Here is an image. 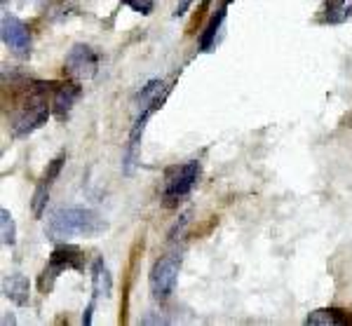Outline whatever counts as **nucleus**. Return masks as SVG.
<instances>
[{"label": "nucleus", "instance_id": "f3484780", "mask_svg": "<svg viewBox=\"0 0 352 326\" xmlns=\"http://www.w3.org/2000/svg\"><path fill=\"white\" fill-rule=\"evenodd\" d=\"M127 8H132L134 12H139V14H144V17H148L153 10H155V0H122Z\"/></svg>", "mask_w": 352, "mask_h": 326}, {"label": "nucleus", "instance_id": "423d86ee", "mask_svg": "<svg viewBox=\"0 0 352 326\" xmlns=\"http://www.w3.org/2000/svg\"><path fill=\"white\" fill-rule=\"evenodd\" d=\"M151 116H153V111L136 113V120H134L132 131H129V139H127V148H124V155H122L124 174H134V167H136V162H139L141 139H144V129H146V122L151 120Z\"/></svg>", "mask_w": 352, "mask_h": 326}, {"label": "nucleus", "instance_id": "0eeeda50", "mask_svg": "<svg viewBox=\"0 0 352 326\" xmlns=\"http://www.w3.org/2000/svg\"><path fill=\"white\" fill-rule=\"evenodd\" d=\"M82 89L76 80H66V83H56L52 89V113L59 120H66L71 116L76 101L80 99Z\"/></svg>", "mask_w": 352, "mask_h": 326}, {"label": "nucleus", "instance_id": "f03ea898", "mask_svg": "<svg viewBox=\"0 0 352 326\" xmlns=\"http://www.w3.org/2000/svg\"><path fill=\"white\" fill-rule=\"evenodd\" d=\"M202 176V164L197 160L184 164H174L164 171V183H162V204L164 207H179V202L184 197L190 195V191L197 186Z\"/></svg>", "mask_w": 352, "mask_h": 326}, {"label": "nucleus", "instance_id": "a211bd4d", "mask_svg": "<svg viewBox=\"0 0 352 326\" xmlns=\"http://www.w3.org/2000/svg\"><path fill=\"white\" fill-rule=\"evenodd\" d=\"M61 167H64V155L54 157L52 162H50V167L45 169V176H43V181H45V183H52V181L56 179V176H59Z\"/></svg>", "mask_w": 352, "mask_h": 326}, {"label": "nucleus", "instance_id": "aec40b11", "mask_svg": "<svg viewBox=\"0 0 352 326\" xmlns=\"http://www.w3.org/2000/svg\"><path fill=\"white\" fill-rule=\"evenodd\" d=\"M192 3V0H181L179 5H176V10H174V17H184L186 14V10H188V5Z\"/></svg>", "mask_w": 352, "mask_h": 326}, {"label": "nucleus", "instance_id": "f257e3e1", "mask_svg": "<svg viewBox=\"0 0 352 326\" xmlns=\"http://www.w3.org/2000/svg\"><path fill=\"white\" fill-rule=\"evenodd\" d=\"M109 230V223L96 211L85 207H61L50 216L47 237L68 239V237H99Z\"/></svg>", "mask_w": 352, "mask_h": 326}, {"label": "nucleus", "instance_id": "2eb2a0df", "mask_svg": "<svg viewBox=\"0 0 352 326\" xmlns=\"http://www.w3.org/2000/svg\"><path fill=\"white\" fill-rule=\"evenodd\" d=\"M0 235H3V244L5 247H14L16 242V228H14V219L8 209H0Z\"/></svg>", "mask_w": 352, "mask_h": 326}, {"label": "nucleus", "instance_id": "6ab92c4d", "mask_svg": "<svg viewBox=\"0 0 352 326\" xmlns=\"http://www.w3.org/2000/svg\"><path fill=\"white\" fill-rule=\"evenodd\" d=\"M92 312H94V301L89 303V305L85 307V312H82V324H85V326L92 324Z\"/></svg>", "mask_w": 352, "mask_h": 326}, {"label": "nucleus", "instance_id": "9d476101", "mask_svg": "<svg viewBox=\"0 0 352 326\" xmlns=\"http://www.w3.org/2000/svg\"><path fill=\"white\" fill-rule=\"evenodd\" d=\"M308 326H352V312L340 307H322L308 314Z\"/></svg>", "mask_w": 352, "mask_h": 326}, {"label": "nucleus", "instance_id": "f8f14e48", "mask_svg": "<svg viewBox=\"0 0 352 326\" xmlns=\"http://www.w3.org/2000/svg\"><path fill=\"white\" fill-rule=\"evenodd\" d=\"M92 291H94V298H99V296L109 298L113 291V279L104 259H94L92 263Z\"/></svg>", "mask_w": 352, "mask_h": 326}, {"label": "nucleus", "instance_id": "7ed1b4c3", "mask_svg": "<svg viewBox=\"0 0 352 326\" xmlns=\"http://www.w3.org/2000/svg\"><path fill=\"white\" fill-rule=\"evenodd\" d=\"M66 270H85L82 251L78 247H73V244H59V247L52 251V256H50L47 265H45V270L41 274V291L47 294V291L54 287L56 277Z\"/></svg>", "mask_w": 352, "mask_h": 326}, {"label": "nucleus", "instance_id": "9b49d317", "mask_svg": "<svg viewBox=\"0 0 352 326\" xmlns=\"http://www.w3.org/2000/svg\"><path fill=\"white\" fill-rule=\"evenodd\" d=\"M3 294L5 298H10L16 305H28V298H31L28 279L24 274H10V277L3 279Z\"/></svg>", "mask_w": 352, "mask_h": 326}, {"label": "nucleus", "instance_id": "1a4fd4ad", "mask_svg": "<svg viewBox=\"0 0 352 326\" xmlns=\"http://www.w3.org/2000/svg\"><path fill=\"white\" fill-rule=\"evenodd\" d=\"M167 94H169V85L164 83V80H148V83L139 89V94H136V99H134L136 113H141V111L155 113L157 108L164 104Z\"/></svg>", "mask_w": 352, "mask_h": 326}, {"label": "nucleus", "instance_id": "4468645a", "mask_svg": "<svg viewBox=\"0 0 352 326\" xmlns=\"http://www.w3.org/2000/svg\"><path fill=\"white\" fill-rule=\"evenodd\" d=\"M223 19H226V5L212 17V19H209L207 28H204V33L200 38V50H202V52H209V50L214 47V43H217V33H219L221 24H223Z\"/></svg>", "mask_w": 352, "mask_h": 326}, {"label": "nucleus", "instance_id": "dca6fc26", "mask_svg": "<svg viewBox=\"0 0 352 326\" xmlns=\"http://www.w3.org/2000/svg\"><path fill=\"white\" fill-rule=\"evenodd\" d=\"M47 197H50V183L41 181V186L33 193V216H36V219L43 216L45 207H47Z\"/></svg>", "mask_w": 352, "mask_h": 326}, {"label": "nucleus", "instance_id": "ddd939ff", "mask_svg": "<svg viewBox=\"0 0 352 326\" xmlns=\"http://www.w3.org/2000/svg\"><path fill=\"white\" fill-rule=\"evenodd\" d=\"M352 17V0H324L327 24H343Z\"/></svg>", "mask_w": 352, "mask_h": 326}, {"label": "nucleus", "instance_id": "39448f33", "mask_svg": "<svg viewBox=\"0 0 352 326\" xmlns=\"http://www.w3.org/2000/svg\"><path fill=\"white\" fill-rule=\"evenodd\" d=\"M64 68L68 76H73L76 80H87L92 78L99 68V56L89 45L85 43H78L71 47V52L66 54V61H64Z\"/></svg>", "mask_w": 352, "mask_h": 326}, {"label": "nucleus", "instance_id": "412c9836", "mask_svg": "<svg viewBox=\"0 0 352 326\" xmlns=\"http://www.w3.org/2000/svg\"><path fill=\"white\" fill-rule=\"evenodd\" d=\"M232 3V0H226V5H230Z\"/></svg>", "mask_w": 352, "mask_h": 326}, {"label": "nucleus", "instance_id": "20e7f679", "mask_svg": "<svg viewBox=\"0 0 352 326\" xmlns=\"http://www.w3.org/2000/svg\"><path fill=\"white\" fill-rule=\"evenodd\" d=\"M179 265L181 256L179 254H167L160 261H155L151 270V294L155 301H167L176 289V279H179Z\"/></svg>", "mask_w": 352, "mask_h": 326}, {"label": "nucleus", "instance_id": "6e6552de", "mask_svg": "<svg viewBox=\"0 0 352 326\" xmlns=\"http://www.w3.org/2000/svg\"><path fill=\"white\" fill-rule=\"evenodd\" d=\"M3 43L8 45L16 54H28L31 52V33L24 21H19L16 17H5L3 19Z\"/></svg>", "mask_w": 352, "mask_h": 326}]
</instances>
